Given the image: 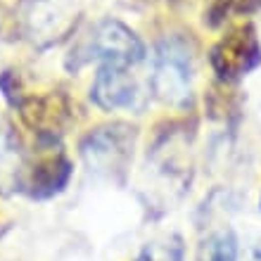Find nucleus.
Returning <instances> with one entry per match:
<instances>
[{"instance_id": "9d476101", "label": "nucleus", "mask_w": 261, "mask_h": 261, "mask_svg": "<svg viewBox=\"0 0 261 261\" xmlns=\"http://www.w3.org/2000/svg\"><path fill=\"white\" fill-rule=\"evenodd\" d=\"M235 259H238V242H235L233 233H221L219 238H214L206 261H235Z\"/></svg>"}, {"instance_id": "20e7f679", "label": "nucleus", "mask_w": 261, "mask_h": 261, "mask_svg": "<svg viewBox=\"0 0 261 261\" xmlns=\"http://www.w3.org/2000/svg\"><path fill=\"white\" fill-rule=\"evenodd\" d=\"M136 128L126 124L100 126L90 130L81 143V157L90 171L114 176L126 169L133 157Z\"/></svg>"}, {"instance_id": "f03ea898", "label": "nucleus", "mask_w": 261, "mask_h": 261, "mask_svg": "<svg viewBox=\"0 0 261 261\" xmlns=\"http://www.w3.org/2000/svg\"><path fill=\"white\" fill-rule=\"evenodd\" d=\"M193 50L178 36H166L152 55L150 88L154 97L171 107H186L193 95Z\"/></svg>"}, {"instance_id": "f257e3e1", "label": "nucleus", "mask_w": 261, "mask_h": 261, "mask_svg": "<svg viewBox=\"0 0 261 261\" xmlns=\"http://www.w3.org/2000/svg\"><path fill=\"white\" fill-rule=\"evenodd\" d=\"M147 48L143 38L119 19H102L90 29L81 41H76L64 64L69 71H79L90 62L114 64V67H136L145 62Z\"/></svg>"}, {"instance_id": "7ed1b4c3", "label": "nucleus", "mask_w": 261, "mask_h": 261, "mask_svg": "<svg viewBox=\"0 0 261 261\" xmlns=\"http://www.w3.org/2000/svg\"><path fill=\"white\" fill-rule=\"evenodd\" d=\"M214 74L221 83L240 81L261 64V43L252 24H238L228 29L209 53Z\"/></svg>"}, {"instance_id": "6e6552de", "label": "nucleus", "mask_w": 261, "mask_h": 261, "mask_svg": "<svg viewBox=\"0 0 261 261\" xmlns=\"http://www.w3.org/2000/svg\"><path fill=\"white\" fill-rule=\"evenodd\" d=\"M261 10V0H209V7H206V21L212 27H219L228 17L233 14H252Z\"/></svg>"}, {"instance_id": "423d86ee", "label": "nucleus", "mask_w": 261, "mask_h": 261, "mask_svg": "<svg viewBox=\"0 0 261 261\" xmlns=\"http://www.w3.org/2000/svg\"><path fill=\"white\" fill-rule=\"evenodd\" d=\"M14 110L19 112L24 126H29L45 145H55L71 119V105L64 93L21 95Z\"/></svg>"}, {"instance_id": "1a4fd4ad", "label": "nucleus", "mask_w": 261, "mask_h": 261, "mask_svg": "<svg viewBox=\"0 0 261 261\" xmlns=\"http://www.w3.org/2000/svg\"><path fill=\"white\" fill-rule=\"evenodd\" d=\"M19 152H17V138H14L12 128L5 126L0 128V173H10L17 186V176H19Z\"/></svg>"}, {"instance_id": "0eeeda50", "label": "nucleus", "mask_w": 261, "mask_h": 261, "mask_svg": "<svg viewBox=\"0 0 261 261\" xmlns=\"http://www.w3.org/2000/svg\"><path fill=\"white\" fill-rule=\"evenodd\" d=\"M71 173H74V166L69 157L60 147L55 150V145H53L50 152L41 154L36 162L21 164L19 176H17V188L31 199H50L69 186Z\"/></svg>"}, {"instance_id": "39448f33", "label": "nucleus", "mask_w": 261, "mask_h": 261, "mask_svg": "<svg viewBox=\"0 0 261 261\" xmlns=\"http://www.w3.org/2000/svg\"><path fill=\"white\" fill-rule=\"evenodd\" d=\"M90 100L105 112L126 110L140 114L147 105V93L136 81L128 67L100 64L90 86Z\"/></svg>"}]
</instances>
